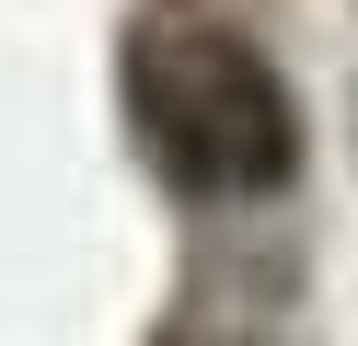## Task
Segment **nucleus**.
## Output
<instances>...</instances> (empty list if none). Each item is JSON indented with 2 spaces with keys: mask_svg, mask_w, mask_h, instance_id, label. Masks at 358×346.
Segmentation results:
<instances>
[{
  "mask_svg": "<svg viewBox=\"0 0 358 346\" xmlns=\"http://www.w3.org/2000/svg\"><path fill=\"white\" fill-rule=\"evenodd\" d=\"M127 104H139L162 173L196 196H266L301 161V115H289L278 69L220 23H150L127 58Z\"/></svg>",
  "mask_w": 358,
  "mask_h": 346,
  "instance_id": "f257e3e1",
  "label": "nucleus"
}]
</instances>
